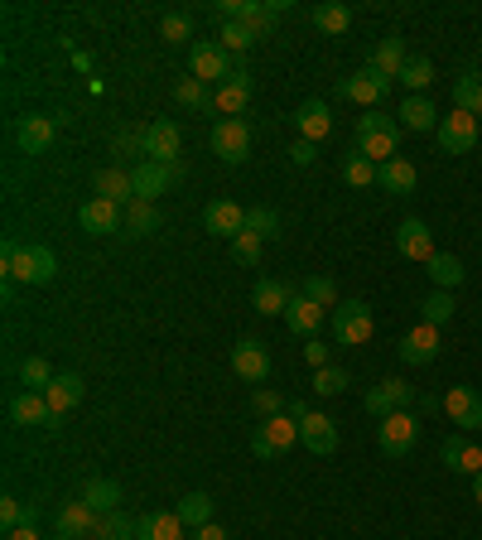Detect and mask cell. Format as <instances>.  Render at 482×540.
Here are the masks:
<instances>
[{
	"mask_svg": "<svg viewBox=\"0 0 482 540\" xmlns=\"http://www.w3.org/2000/svg\"><path fill=\"white\" fill-rule=\"evenodd\" d=\"M396 145H401V121H391L381 111L357 116V155H367L372 164H386L396 160Z\"/></svg>",
	"mask_w": 482,
	"mask_h": 540,
	"instance_id": "6da1fadb",
	"label": "cell"
},
{
	"mask_svg": "<svg viewBox=\"0 0 482 540\" xmlns=\"http://www.w3.org/2000/svg\"><path fill=\"white\" fill-rule=\"evenodd\" d=\"M0 270H5L10 285H49V280L58 275V256L49 251V246L29 242V246H20L10 261H0Z\"/></svg>",
	"mask_w": 482,
	"mask_h": 540,
	"instance_id": "7a4b0ae2",
	"label": "cell"
},
{
	"mask_svg": "<svg viewBox=\"0 0 482 540\" xmlns=\"http://www.w3.org/2000/svg\"><path fill=\"white\" fill-rule=\"evenodd\" d=\"M232 73H237V58L227 54L222 44H208V39L188 44V78L208 82V87H222Z\"/></svg>",
	"mask_w": 482,
	"mask_h": 540,
	"instance_id": "3957f363",
	"label": "cell"
},
{
	"mask_svg": "<svg viewBox=\"0 0 482 540\" xmlns=\"http://www.w3.org/2000/svg\"><path fill=\"white\" fill-rule=\"evenodd\" d=\"M415 444H420V420H415L410 410H396V415L376 420V449H381L386 459L415 454Z\"/></svg>",
	"mask_w": 482,
	"mask_h": 540,
	"instance_id": "277c9868",
	"label": "cell"
},
{
	"mask_svg": "<svg viewBox=\"0 0 482 540\" xmlns=\"http://www.w3.org/2000/svg\"><path fill=\"white\" fill-rule=\"evenodd\" d=\"M328 324H333V338H338L343 348H362V343L376 333L372 309H367L362 299H343V304L328 314Z\"/></svg>",
	"mask_w": 482,
	"mask_h": 540,
	"instance_id": "5b68a950",
	"label": "cell"
},
{
	"mask_svg": "<svg viewBox=\"0 0 482 540\" xmlns=\"http://www.w3.org/2000/svg\"><path fill=\"white\" fill-rule=\"evenodd\" d=\"M299 444V420L295 415H275V420H261L256 434H251V454L256 459H280L285 449Z\"/></svg>",
	"mask_w": 482,
	"mask_h": 540,
	"instance_id": "8992f818",
	"label": "cell"
},
{
	"mask_svg": "<svg viewBox=\"0 0 482 540\" xmlns=\"http://www.w3.org/2000/svg\"><path fill=\"white\" fill-rule=\"evenodd\" d=\"M188 174V164L184 160H174V164H155V160H140L131 169V179H135V198H145V203H155L164 189H174L179 179Z\"/></svg>",
	"mask_w": 482,
	"mask_h": 540,
	"instance_id": "52a82bcc",
	"label": "cell"
},
{
	"mask_svg": "<svg viewBox=\"0 0 482 540\" xmlns=\"http://www.w3.org/2000/svg\"><path fill=\"white\" fill-rule=\"evenodd\" d=\"M386 92H391V78H381L376 68H357V73H348V78L338 82V97L357 102V107H367V111H381Z\"/></svg>",
	"mask_w": 482,
	"mask_h": 540,
	"instance_id": "ba28073f",
	"label": "cell"
},
{
	"mask_svg": "<svg viewBox=\"0 0 482 540\" xmlns=\"http://www.w3.org/2000/svg\"><path fill=\"white\" fill-rule=\"evenodd\" d=\"M213 155L222 164H246L251 160V126L241 121V116H227V121H217L213 126Z\"/></svg>",
	"mask_w": 482,
	"mask_h": 540,
	"instance_id": "9c48e42d",
	"label": "cell"
},
{
	"mask_svg": "<svg viewBox=\"0 0 482 540\" xmlns=\"http://www.w3.org/2000/svg\"><path fill=\"white\" fill-rule=\"evenodd\" d=\"M439 150L444 155H468L473 145H478V116H468V111H454V116H439Z\"/></svg>",
	"mask_w": 482,
	"mask_h": 540,
	"instance_id": "30bf717a",
	"label": "cell"
},
{
	"mask_svg": "<svg viewBox=\"0 0 482 540\" xmlns=\"http://www.w3.org/2000/svg\"><path fill=\"white\" fill-rule=\"evenodd\" d=\"M251 92H256V82H251V73H246V58H237V73L222 82V87H213V111L227 121V116H241L246 111V102H251Z\"/></svg>",
	"mask_w": 482,
	"mask_h": 540,
	"instance_id": "8fae6325",
	"label": "cell"
},
{
	"mask_svg": "<svg viewBox=\"0 0 482 540\" xmlns=\"http://www.w3.org/2000/svg\"><path fill=\"white\" fill-rule=\"evenodd\" d=\"M140 140H145V160H155V164H174L179 150H184V135H179V126H174L169 116L150 121V126L140 131Z\"/></svg>",
	"mask_w": 482,
	"mask_h": 540,
	"instance_id": "7c38bea8",
	"label": "cell"
},
{
	"mask_svg": "<svg viewBox=\"0 0 482 540\" xmlns=\"http://www.w3.org/2000/svg\"><path fill=\"white\" fill-rule=\"evenodd\" d=\"M78 222L87 237H111V232L126 227V208L121 203H107V198H87L78 208Z\"/></svg>",
	"mask_w": 482,
	"mask_h": 540,
	"instance_id": "4fadbf2b",
	"label": "cell"
},
{
	"mask_svg": "<svg viewBox=\"0 0 482 540\" xmlns=\"http://www.w3.org/2000/svg\"><path fill=\"white\" fill-rule=\"evenodd\" d=\"M203 232H213L222 242H237L241 232H246V208H237L232 198H213L203 208Z\"/></svg>",
	"mask_w": 482,
	"mask_h": 540,
	"instance_id": "5bb4252c",
	"label": "cell"
},
{
	"mask_svg": "<svg viewBox=\"0 0 482 540\" xmlns=\"http://www.w3.org/2000/svg\"><path fill=\"white\" fill-rule=\"evenodd\" d=\"M444 415H449L463 434L482 430V396L473 386H449V391H444Z\"/></svg>",
	"mask_w": 482,
	"mask_h": 540,
	"instance_id": "9a60e30c",
	"label": "cell"
},
{
	"mask_svg": "<svg viewBox=\"0 0 482 540\" xmlns=\"http://www.w3.org/2000/svg\"><path fill=\"white\" fill-rule=\"evenodd\" d=\"M54 135H58V116L29 111V116H20V126H15V145H20L25 155H44V150L54 145Z\"/></svg>",
	"mask_w": 482,
	"mask_h": 540,
	"instance_id": "2e32d148",
	"label": "cell"
},
{
	"mask_svg": "<svg viewBox=\"0 0 482 540\" xmlns=\"http://www.w3.org/2000/svg\"><path fill=\"white\" fill-rule=\"evenodd\" d=\"M97 521H102V516L92 512V507H87L82 497H73V502H63V507L54 512V531H58L63 540H92Z\"/></svg>",
	"mask_w": 482,
	"mask_h": 540,
	"instance_id": "e0dca14e",
	"label": "cell"
},
{
	"mask_svg": "<svg viewBox=\"0 0 482 540\" xmlns=\"http://www.w3.org/2000/svg\"><path fill=\"white\" fill-rule=\"evenodd\" d=\"M295 121V131L299 140H309V145H319L323 135L333 131V107L323 102V97H309V102H299V111L290 116Z\"/></svg>",
	"mask_w": 482,
	"mask_h": 540,
	"instance_id": "ac0fdd59",
	"label": "cell"
},
{
	"mask_svg": "<svg viewBox=\"0 0 482 540\" xmlns=\"http://www.w3.org/2000/svg\"><path fill=\"white\" fill-rule=\"evenodd\" d=\"M396 251H401L405 261H420V266H429V256H434V232H429L420 217H405L401 227H396Z\"/></svg>",
	"mask_w": 482,
	"mask_h": 540,
	"instance_id": "d6986e66",
	"label": "cell"
},
{
	"mask_svg": "<svg viewBox=\"0 0 482 540\" xmlns=\"http://www.w3.org/2000/svg\"><path fill=\"white\" fill-rule=\"evenodd\" d=\"M232 372H237L241 381H261L270 377V352H266V343H256V338H241L237 348H232Z\"/></svg>",
	"mask_w": 482,
	"mask_h": 540,
	"instance_id": "ffe728a7",
	"label": "cell"
},
{
	"mask_svg": "<svg viewBox=\"0 0 482 540\" xmlns=\"http://www.w3.org/2000/svg\"><path fill=\"white\" fill-rule=\"evenodd\" d=\"M439 357V328L434 324H415L401 338V362L405 367H429Z\"/></svg>",
	"mask_w": 482,
	"mask_h": 540,
	"instance_id": "44dd1931",
	"label": "cell"
},
{
	"mask_svg": "<svg viewBox=\"0 0 482 540\" xmlns=\"http://www.w3.org/2000/svg\"><path fill=\"white\" fill-rule=\"evenodd\" d=\"M5 410H10V425H20V430H34V425H49V420H54L44 391H15Z\"/></svg>",
	"mask_w": 482,
	"mask_h": 540,
	"instance_id": "7402d4cb",
	"label": "cell"
},
{
	"mask_svg": "<svg viewBox=\"0 0 482 540\" xmlns=\"http://www.w3.org/2000/svg\"><path fill=\"white\" fill-rule=\"evenodd\" d=\"M299 444H304L309 454H333V449H338V420L309 410V415L299 420Z\"/></svg>",
	"mask_w": 482,
	"mask_h": 540,
	"instance_id": "603a6c76",
	"label": "cell"
},
{
	"mask_svg": "<svg viewBox=\"0 0 482 540\" xmlns=\"http://www.w3.org/2000/svg\"><path fill=\"white\" fill-rule=\"evenodd\" d=\"M92 189H97V198H107V203H121V208H131V203H135V179H131V169H116V164L97 169Z\"/></svg>",
	"mask_w": 482,
	"mask_h": 540,
	"instance_id": "cb8c5ba5",
	"label": "cell"
},
{
	"mask_svg": "<svg viewBox=\"0 0 482 540\" xmlns=\"http://www.w3.org/2000/svg\"><path fill=\"white\" fill-rule=\"evenodd\" d=\"M323 319H328V309H319L314 299H304V295H295L290 309H285V328H290L295 338H319Z\"/></svg>",
	"mask_w": 482,
	"mask_h": 540,
	"instance_id": "d4e9b609",
	"label": "cell"
},
{
	"mask_svg": "<svg viewBox=\"0 0 482 540\" xmlns=\"http://www.w3.org/2000/svg\"><path fill=\"white\" fill-rule=\"evenodd\" d=\"M405 63H410V54H405V39H401V34H386V39H381V44L372 49V58H367V68H376L381 78H391V82L401 78Z\"/></svg>",
	"mask_w": 482,
	"mask_h": 540,
	"instance_id": "484cf974",
	"label": "cell"
},
{
	"mask_svg": "<svg viewBox=\"0 0 482 540\" xmlns=\"http://www.w3.org/2000/svg\"><path fill=\"white\" fill-rule=\"evenodd\" d=\"M376 184L391 193V198H405V193H415V184H420V169L396 155V160H386L381 169H376Z\"/></svg>",
	"mask_w": 482,
	"mask_h": 540,
	"instance_id": "4316f807",
	"label": "cell"
},
{
	"mask_svg": "<svg viewBox=\"0 0 482 540\" xmlns=\"http://www.w3.org/2000/svg\"><path fill=\"white\" fill-rule=\"evenodd\" d=\"M184 521L179 512H145L135 516V540H184Z\"/></svg>",
	"mask_w": 482,
	"mask_h": 540,
	"instance_id": "83f0119b",
	"label": "cell"
},
{
	"mask_svg": "<svg viewBox=\"0 0 482 540\" xmlns=\"http://www.w3.org/2000/svg\"><path fill=\"white\" fill-rule=\"evenodd\" d=\"M78 497H82V502H87V507H92L97 516L121 512V483H116V478H87Z\"/></svg>",
	"mask_w": 482,
	"mask_h": 540,
	"instance_id": "f1b7e54d",
	"label": "cell"
},
{
	"mask_svg": "<svg viewBox=\"0 0 482 540\" xmlns=\"http://www.w3.org/2000/svg\"><path fill=\"white\" fill-rule=\"evenodd\" d=\"M290 299H295V290H290L285 280H256V290H251V304H256L261 319H266V314H280V319H285Z\"/></svg>",
	"mask_w": 482,
	"mask_h": 540,
	"instance_id": "f546056e",
	"label": "cell"
},
{
	"mask_svg": "<svg viewBox=\"0 0 482 540\" xmlns=\"http://www.w3.org/2000/svg\"><path fill=\"white\" fill-rule=\"evenodd\" d=\"M82 396H87V386H82V377H73V372H63V377H54V386L44 391V401H49V410L58 415H68L73 405H82Z\"/></svg>",
	"mask_w": 482,
	"mask_h": 540,
	"instance_id": "4dcf8cb0",
	"label": "cell"
},
{
	"mask_svg": "<svg viewBox=\"0 0 482 540\" xmlns=\"http://www.w3.org/2000/svg\"><path fill=\"white\" fill-rule=\"evenodd\" d=\"M429 280H434V290H449V295H454L458 285L468 280V270H463L458 256H449V251H434V256H429Z\"/></svg>",
	"mask_w": 482,
	"mask_h": 540,
	"instance_id": "1f68e13d",
	"label": "cell"
},
{
	"mask_svg": "<svg viewBox=\"0 0 482 540\" xmlns=\"http://www.w3.org/2000/svg\"><path fill=\"white\" fill-rule=\"evenodd\" d=\"M396 116H401V131H439V111L429 97H405Z\"/></svg>",
	"mask_w": 482,
	"mask_h": 540,
	"instance_id": "d6a6232c",
	"label": "cell"
},
{
	"mask_svg": "<svg viewBox=\"0 0 482 540\" xmlns=\"http://www.w3.org/2000/svg\"><path fill=\"white\" fill-rule=\"evenodd\" d=\"M150 232H160V208L145 203V198H135L131 208H126V227H121V237L140 242V237H150Z\"/></svg>",
	"mask_w": 482,
	"mask_h": 540,
	"instance_id": "836d02e7",
	"label": "cell"
},
{
	"mask_svg": "<svg viewBox=\"0 0 482 540\" xmlns=\"http://www.w3.org/2000/svg\"><path fill=\"white\" fill-rule=\"evenodd\" d=\"M314 25L338 39V34H348L352 29V10L343 5V0H323V5H314Z\"/></svg>",
	"mask_w": 482,
	"mask_h": 540,
	"instance_id": "e575fe53",
	"label": "cell"
},
{
	"mask_svg": "<svg viewBox=\"0 0 482 540\" xmlns=\"http://www.w3.org/2000/svg\"><path fill=\"white\" fill-rule=\"evenodd\" d=\"M174 512H179V521H184L188 531H198V526L213 521V497H208V492H184V502H179Z\"/></svg>",
	"mask_w": 482,
	"mask_h": 540,
	"instance_id": "d590c367",
	"label": "cell"
},
{
	"mask_svg": "<svg viewBox=\"0 0 482 540\" xmlns=\"http://www.w3.org/2000/svg\"><path fill=\"white\" fill-rule=\"evenodd\" d=\"M410 92V97H425V87L434 82V63H429L425 54H410V63L401 68V78H396Z\"/></svg>",
	"mask_w": 482,
	"mask_h": 540,
	"instance_id": "8d00e7d4",
	"label": "cell"
},
{
	"mask_svg": "<svg viewBox=\"0 0 482 540\" xmlns=\"http://www.w3.org/2000/svg\"><path fill=\"white\" fill-rule=\"evenodd\" d=\"M478 107H482V73H478V68H468V73L454 82V111L478 116Z\"/></svg>",
	"mask_w": 482,
	"mask_h": 540,
	"instance_id": "74e56055",
	"label": "cell"
},
{
	"mask_svg": "<svg viewBox=\"0 0 482 540\" xmlns=\"http://www.w3.org/2000/svg\"><path fill=\"white\" fill-rule=\"evenodd\" d=\"M34 521H39V507H34V502L0 497V526H5V531H20V526H34Z\"/></svg>",
	"mask_w": 482,
	"mask_h": 540,
	"instance_id": "f35d334b",
	"label": "cell"
},
{
	"mask_svg": "<svg viewBox=\"0 0 482 540\" xmlns=\"http://www.w3.org/2000/svg\"><path fill=\"white\" fill-rule=\"evenodd\" d=\"M454 295L449 290H434V295L420 304V324H434V328H444V324H454Z\"/></svg>",
	"mask_w": 482,
	"mask_h": 540,
	"instance_id": "ab89813d",
	"label": "cell"
},
{
	"mask_svg": "<svg viewBox=\"0 0 482 540\" xmlns=\"http://www.w3.org/2000/svg\"><path fill=\"white\" fill-rule=\"evenodd\" d=\"M299 295H304V299H314V304H319V309H328V314H333V309L343 304V299H338V285H333L328 275H304Z\"/></svg>",
	"mask_w": 482,
	"mask_h": 540,
	"instance_id": "60d3db41",
	"label": "cell"
},
{
	"mask_svg": "<svg viewBox=\"0 0 482 540\" xmlns=\"http://www.w3.org/2000/svg\"><path fill=\"white\" fill-rule=\"evenodd\" d=\"M174 102L188 107V111H203V107H213V92H208V82L179 78V82H174Z\"/></svg>",
	"mask_w": 482,
	"mask_h": 540,
	"instance_id": "b9f144b4",
	"label": "cell"
},
{
	"mask_svg": "<svg viewBox=\"0 0 482 540\" xmlns=\"http://www.w3.org/2000/svg\"><path fill=\"white\" fill-rule=\"evenodd\" d=\"M256 39H261V34H256L251 25H241V20H232V25H222V34H217V44H222V49H227L232 58H241L246 49H251V44H256Z\"/></svg>",
	"mask_w": 482,
	"mask_h": 540,
	"instance_id": "7bdbcfd3",
	"label": "cell"
},
{
	"mask_svg": "<svg viewBox=\"0 0 482 540\" xmlns=\"http://www.w3.org/2000/svg\"><path fill=\"white\" fill-rule=\"evenodd\" d=\"M246 232H256L261 242H270V237H280V213H275V208H266V203L246 208Z\"/></svg>",
	"mask_w": 482,
	"mask_h": 540,
	"instance_id": "ee69618b",
	"label": "cell"
},
{
	"mask_svg": "<svg viewBox=\"0 0 482 540\" xmlns=\"http://www.w3.org/2000/svg\"><path fill=\"white\" fill-rule=\"evenodd\" d=\"M20 381H25V391H49V386H54L49 357H25V362H20Z\"/></svg>",
	"mask_w": 482,
	"mask_h": 540,
	"instance_id": "f6af8a7d",
	"label": "cell"
},
{
	"mask_svg": "<svg viewBox=\"0 0 482 540\" xmlns=\"http://www.w3.org/2000/svg\"><path fill=\"white\" fill-rule=\"evenodd\" d=\"M376 169H381V164H372L367 155H357V150H352L348 160H343V179H348L352 189H372V184H376Z\"/></svg>",
	"mask_w": 482,
	"mask_h": 540,
	"instance_id": "bcb514c9",
	"label": "cell"
},
{
	"mask_svg": "<svg viewBox=\"0 0 482 540\" xmlns=\"http://www.w3.org/2000/svg\"><path fill=\"white\" fill-rule=\"evenodd\" d=\"M92 540H135V516H126V512L102 516L97 531H92Z\"/></svg>",
	"mask_w": 482,
	"mask_h": 540,
	"instance_id": "7dc6e473",
	"label": "cell"
},
{
	"mask_svg": "<svg viewBox=\"0 0 482 540\" xmlns=\"http://www.w3.org/2000/svg\"><path fill=\"white\" fill-rule=\"evenodd\" d=\"M160 39L164 44H184V39H193V15H184V10H169L160 20Z\"/></svg>",
	"mask_w": 482,
	"mask_h": 540,
	"instance_id": "c3c4849f",
	"label": "cell"
},
{
	"mask_svg": "<svg viewBox=\"0 0 482 540\" xmlns=\"http://www.w3.org/2000/svg\"><path fill=\"white\" fill-rule=\"evenodd\" d=\"M285 396H280V391H270V386H256V391H251V410H256V415H261V420H275V415H285Z\"/></svg>",
	"mask_w": 482,
	"mask_h": 540,
	"instance_id": "681fc988",
	"label": "cell"
},
{
	"mask_svg": "<svg viewBox=\"0 0 482 540\" xmlns=\"http://www.w3.org/2000/svg\"><path fill=\"white\" fill-rule=\"evenodd\" d=\"M261 237H256V232H241L237 242H232V261H237V266H261Z\"/></svg>",
	"mask_w": 482,
	"mask_h": 540,
	"instance_id": "f907efd6",
	"label": "cell"
},
{
	"mask_svg": "<svg viewBox=\"0 0 482 540\" xmlns=\"http://www.w3.org/2000/svg\"><path fill=\"white\" fill-rule=\"evenodd\" d=\"M314 391H319V396H343V391H348V372H343V367H319V372H314Z\"/></svg>",
	"mask_w": 482,
	"mask_h": 540,
	"instance_id": "816d5d0a",
	"label": "cell"
},
{
	"mask_svg": "<svg viewBox=\"0 0 482 540\" xmlns=\"http://www.w3.org/2000/svg\"><path fill=\"white\" fill-rule=\"evenodd\" d=\"M362 405H367V415H376V420L396 415V401H391V391H386V386H372V391L362 396Z\"/></svg>",
	"mask_w": 482,
	"mask_h": 540,
	"instance_id": "f5cc1de1",
	"label": "cell"
},
{
	"mask_svg": "<svg viewBox=\"0 0 482 540\" xmlns=\"http://www.w3.org/2000/svg\"><path fill=\"white\" fill-rule=\"evenodd\" d=\"M381 386L391 391V401H396V410H410V405L420 401V396H415V386H410V381H401V377H386Z\"/></svg>",
	"mask_w": 482,
	"mask_h": 540,
	"instance_id": "db71d44e",
	"label": "cell"
},
{
	"mask_svg": "<svg viewBox=\"0 0 482 540\" xmlns=\"http://www.w3.org/2000/svg\"><path fill=\"white\" fill-rule=\"evenodd\" d=\"M463 449H468V439H463V434H449V439L439 444V459H444V468H449V473H458V459H463Z\"/></svg>",
	"mask_w": 482,
	"mask_h": 540,
	"instance_id": "11a10c76",
	"label": "cell"
},
{
	"mask_svg": "<svg viewBox=\"0 0 482 540\" xmlns=\"http://www.w3.org/2000/svg\"><path fill=\"white\" fill-rule=\"evenodd\" d=\"M314 160H319V145H309V140H295V145H290V164H295V169H309Z\"/></svg>",
	"mask_w": 482,
	"mask_h": 540,
	"instance_id": "9f6ffc18",
	"label": "cell"
},
{
	"mask_svg": "<svg viewBox=\"0 0 482 540\" xmlns=\"http://www.w3.org/2000/svg\"><path fill=\"white\" fill-rule=\"evenodd\" d=\"M304 362L319 372V367H328V343H319V338H304Z\"/></svg>",
	"mask_w": 482,
	"mask_h": 540,
	"instance_id": "6f0895ef",
	"label": "cell"
},
{
	"mask_svg": "<svg viewBox=\"0 0 482 540\" xmlns=\"http://www.w3.org/2000/svg\"><path fill=\"white\" fill-rule=\"evenodd\" d=\"M458 473L478 478V473H482V444H468V449H463V459H458Z\"/></svg>",
	"mask_w": 482,
	"mask_h": 540,
	"instance_id": "680465c9",
	"label": "cell"
},
{
	"mask_svg": "<svg viewBox=\"0 0 482 540\" xmlns=\"http://www.w3.org/2000/svg\"><path fill=\"white\" fill-rule=\"evenodd\" d=\"M193 540H227V531H222L217 521H208V526H198V531H193Z\"/></svg>",
	"mask_w": 482,
	"mask_h": 540,
	"instance_id": "91938a15",
	"label": "cell"
},
{
	"mask_svg": "<svg viewBox=\"0 0 482 540\" xmlns=\"http://www.w3.org/2000/svg\"><path fill=\"white\" fill-rule=\"evenodd\" d=\"M5 540H39V531L34 526H20V531H5Z\"/></svg>",
	"mask_w": 482,
	"mask_h": 540,
	"instance_id": "94428289",
	"label": "cell"
},
{
	"mask_svg": "<svg viewBox=\"0 0 482 540\" xmlns=\"http://www.w3.org/2000/svg\"><path fill=\"white\" fill-rule=\"evenodd\" d=\"M285 415H295V420H304V415H309V401H290V405H285Z\"/></svg>",
	"mask_w": 482,
	"mask_h": 540,
	"instance_id": "6125c7cd",
	"label": "cell"
},
{
	"mask_svg": "<svg viewBox=\"0 0 482 540\" xmlns=\"http://www.w3.org/2000/svg\"><path fill=\"white\" fill-rule=\"evenodd\" d=\"M473 502H478V507H482V473H478V478H473Z\"/></svg>",
	"mask_w": 482,
	"mask_h": 540,
	"instance_id": "be15d7a7",
	"label": "cell"
},
{
	"mask_svg": "<svg viewBox=\"0 0 482 540\" xmlns=\"http://www.w3.org/2000/svg\"><path fill=\"white\" fill-rule=\"evenodd\" d=\"M478 121H482V107H478Z\"/></svg>",
	"mask_w": 482,
	"mask_h": 540,
	"instance_id": "e7e4bbea",
	"label": "cell"
}]
</instances>
